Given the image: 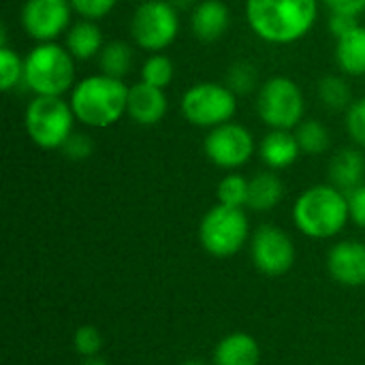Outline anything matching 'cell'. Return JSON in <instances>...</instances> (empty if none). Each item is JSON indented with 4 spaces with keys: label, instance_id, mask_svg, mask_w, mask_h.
Instances as JSON below:
<instances>
[{
    "label": "cell",
    "instance_id": "obj_1",
    "mask_svg": "<svg viewBox=\"0 0 365 365\" xmlns=\"http://www.w3.org/2000/svg\"><path fill=\"white\" fill-rule=\"evenodd\" d=\"M319 0H246L250 30L265 43L291 45L317 24Z\"/></svg>",
    "mask_w": 365,
    "mask_h": 365
},
{
    "label": "cell",
    "instance_id": "obj_2",
    "mask_svg": "<svg viewBox=\"0 0 365 365\" xmlns=\"http://www.w3.org/2000/svg\"><path fill=\"white\" fill-rule=\"evenodd\" d=\"M75 118L90 128H109L126 113L128 88L109 75H90L71 90Z\"/></svg>",
    "mask_w": 365,
    "mask_h": 365
},
{
    "label": "cell",
    "instance_id": "obj_3",
    "mask_svg": "<svg viewBox=\"0 0 365 365\" xmlns=\"http://www.w3.org/2000/svg\"><path fill=\"white\" fill-rule=\"evenodd\" d=\"M293 220L312 240L336 237L351 220L349 197L334 184H317L297 197Z\"/></svg>",
    "mask_w": 365,
    "mask_h": 365
},
{
    "label": "cell",
    "instance_id": "obj_4",
    "mask_svg": "<svg viewBox=\"0 0 365 365\" xmlns=\"http://www.w3.org/2000/svg\"><path fill=\"white\" fill-rule=\"evenodd\" d=\"M24 83L36 96H62L75 88V58L58 43H38L24 60Z\"/></svg>",
    "mask_w": 365,
    "mask_h": 365
},
{
    "label": "cell",
    "instance_id": "obj_5",
    "mask_svg": "<svg viewBox=\"0 0 365 365\" xmlns=\"http://www.w3.org/2000/svg\"><path fill=\"white\" fill-rule=\"evenodd\" d=\"M75 120L71 103L62 96H36L26 107L24 115L28 137L43 150H62L73 135Z\"/></svg>",
    "mask_w": 365,
    "mask_h": 365
},
{
    "label": "cell",
    "instance_id": "obj_6",
    "mask_svg": "<svg viewBox=\"0 0 365 365\" xmlns=\"http://www.w3.org/2000/svg\"><path fill=\"white\" fill-rule=\"evenodd\" d=\"M250 235L248 216L242 207L214 205L199 225V240L205 252L218 259L237 255Z\"/></svg>",
    "mask_w": 365,
    "mask_h": 365
},
{
    "label": "cell",
    "instance_id": "obj_7",
    "mask_svg": "<svg viewBox=\"0 0 365 365\" xmlns=\"http://www.w3.org/2000/svg\"><path fill=\"white\" fill-rule=\"evenodd\" d=\"M180 109L190 124L216 128L233 120L237 111V94L227 83L199 81L184 92Z\"/></svg>",
    "mask_w": 365,
    "mask_h": 365
},
{
    "label": "cell",
    "instance_id": "obj_8",
    "mask_svg": "<svg viewBox=\"0 0 365 365\" xmlns=\"http://www.w3.org/2000/svg\"><path fill=\"white\" fill-rule=\"evenodd\" d=\"M259 118L269 128L291 130L304 120L306 101L302 88L291 77H272L267 79L257 94Z\"/></svg>",
    "mask_w": 365,
    "mask_h": 365
},
{
    "label": "cell",
    "instance_id": "obj_9",
    "mask_svg": "<svg viewBox=\"0 0 365 365\" xmlns=\"http://www.w3.org/2000/svg\"><path fill=\"white\" fill-rule=\"evenodd\" d=\"M178 32H180L178 9L169 0L139 2L130 21V34L141 49L160 53L175 41Z\"/></svg>",
    "mask_w": 365,
    "mask_h": 365
},
{
    "label": "cell",
    "instance_id": "obj_10",
    "mask_svg": "<svg viewBox=\"0 0 365 365\" xmlns=\"http://www.w3.org/2000/svg\"><path fill=\"white\" fill-rule=\"evenodd\" d=\"M203 150L216 167L240 169L255 154V137L246 126L227 122L216 128H210Z\"/></svg>",
    "mask_w": 365,
    "mask_h": 365
},
{
    "label": "cell",
    "instance_id": "obj_11",
    "mask_svg": "<svg viewBox=\"0 0 365 365\" xmlns=\"http://www.w3.org/2000/svg\"><path fill=\"white\" fill-rule=\"evenodd\" d=\"M250 257L261 274L284 276L295 263V244L280 227L263 225L250 240Z\"/></svg>",
    "mask_w": 365,
    "mask_h": 365
},
{
    "label": "cell",
    "instance_id": "obj_12",
    "mask_svg": "<svg viewBox=\"0 0 365 365\" xmlns=\"http://www.w3.org/2000/svg\"><path fill=\"white\" fill-rule=\"evenodd\" d=\"M73 6L68 0H26L21 9V26L26 34L38 43H53L71 28Z\"/></svg>",
    "mask_w": 365,
    "mask_h": 365
},
{
    "label": "cell",
    "instance_id": "obj_13",
    "mask_svg": "<svg viewBox=\"0 0 365 365\" xmlns=\"http://www.w3.org/2000/svg\"><path fill=\"white\" fill-rule=\"evenodd\" d=\"M327 269L331 278L344 287L365 284V244L346 240L336 244L327 255Z\"/></svg>",
    "mask_w": 365,
    "mask_h": 365
},
{
    "label": "cell",
    "instance_id": "obj_14",
    "mask_svg": "<svg viewBox=\"0 0 365 365\" xmlns=\"http://www.w3.org/2000/svg\"><path fill=\"white\" fill-rule=\"evenodd\" d=\"M167 94L163 88L150 86L145 81H139L128 88V103H126V115L141 124V126H154L158 124L167 113Z\"/></svg>",
    "mask_w": 365,
    "mask_h": 365
},
{
    "label": "cell",
    "instance_id": "obj_15",
    "mask_svg": "<svg viewBox=\"0 0 365 365\" xmlns=\"http://www.w3.org/2000/svg\"><path fill=\"white\" fill-rule=\"evenodd\" d=\"M231 24V11L222 0H201L190 15L192 34L203 43L222 38Z\"/></svg>",
    "mask_w": 365,
    "mask_h": 365
},
{
    "label": "cell",
    "instance_id": "obj_16",
    "mask_svg": "<svg viewBox=\"0 0 365 365\" xmlns=\"http://www.w3.org/2000/svg\"><path fill=\"white\" fill-rule=\"evenodd\" d=\"M259 154L272 171H278V169L291 167L299 158L302 148L297 143L295 133L282 130V128H272L263 137V141L259 145Z\"/></svg>",
    "mask_w": 365,
    "mask_h": 365
},
{
    "label": "cell",
    "instance_id": "obj_17",
    "mask_svg": "<svg viewBox=\"0 0 365 365\" xmlns=\"http://www.w3.org/2000/svg\"><path fill=\"white\" fill-rule=\"evenodd\" d=\"M259 342L244 331L229 334L214 349V365H259Z\"/></svg>",
    "mask_w": 365,
    "mask_h": 365
},
{
    "label": "cell",
    "instance_id": "obj_18",
    "mask_svg": "<svg viewBox=\"0 0 365 365\" xmlns=\"http://www.w3.org/2000/svg\"><path fill=\"white\" fill-rule=\"evenodd\" d=\"M329 180L336 188H340L344 195L353 192L365 184V156L359 150H342L331 158L329 165Z\"/></svg>",
    "mask_w": 365,
    "mask_h": 365
},
{
    "label": "cell",
    "instance_id": "obj_19",
    "mask_svg": "<svg viewBox=\"0 0 365 365\" xmlns=\"http://www.w3.org/2000/svg\"><path fill=\"white\" fill-rule=\"evenodd\" d=\"M103 47V32L92 19H81L66 32V49L75 60H90L98 56Z\"/></svg>",
    "mask_w": 365,
    "mask_h": 365
},
{
    "label": "cell",
    "instance_id": "obj_20",
    "mask_svg": "<svg viewBox=\"0 0 365 365\" xmlns=\"http://www.w3.org/2000/svg\"><path fill=\"white\" fill-rule=\"evenodd\" d=\"M336 62L346 75H365V26L336 38Z\"/></svg>",
    "mask_w": 365,
    "mask_h": 365
},
{
    "label": "cell",
    "instance_id": "obj_21",
    "mask_svg": "<svg viewBox=\"0 0 365 365\" xmlns=\"http://www.w3.org/2000/svg\"><path fill=\"white\" fill-rule=\"evenodd\" d=\"M284 197V184L274 171L257 173L248 186V207L255 212L274 210Z\"/></svg>",
    "mask_w": 365,
    "mask_h": 365
},
{
    "label": "cell",
    "instance_id": "obj_22",
    "mask_svg": "<svg viewBox=\"0 0 365 365\" xmlns=\"http://www.w3.org/2000/svg\"><path fill=\"white\" fill-rule=\"evenodd\" d=\"M133 60H135L133 47L128 43H124V41H111L98 53L101 73L109 75V77H115V79H122L124 75L130 73Z\"/></svg>",
    "mask_w": 365,
    "mask_h": 365
},
{
    "label": "cell",
    "instance_id": "obj_23",
    "mask_svg": "<svg viewBox=\"0 0 365 365\" xmlns=\"http://www.w3.org/2000/svg\"><path fill=\"white\" fill-rule=\"evenodd\" d=\"M295 137H297L302 152L310 156L323 154L329 148V130L319 120H302L297 124Z\"/></svg>",
    "mask_w": 365,
    "mask_h": 365
},
{
    "label": "cell",
    "instance_id": "obj_24",
    "mask_svg": "<svg viewBox=\"0 0 365 365\" xmlns=\"http://www.w3.org/2000/svg\"><path fill=\"white\" fill-rule=\"evenodd\" d=\"M319 98L331 111H342L351 107V88L342 77L327 75L319 81Z\"/></svg>",
    "mask_w": 365,
    "mask_h": 365
},
{
    "label": "cell",
    "instance_id": "obj_25",
    "mask_svg": "<svg viewBox=\"0 0 365 365\" xmlns=\"http://www.w3.org/2000/svg\"><path fill=\"white\" fill-rule=\"evenodd\" d=\"M248 186H250V180H246L240 173H229L218 184V190H216L218 203L244 210L248 205Z\"/></svg>",
    "mask_w": 365,
    "mask_h": 365
},
{
    "label": "cell",
    "instance_id": "obj_26",
    "mask_svg": "<svg viewBox=\"0 0 365 365\" xmlns=\"http://www.w3.org/2000/svg\"><path fill=\"white\" fill-rule=\"evenodd\" d=\"M173 75H175L173 62L165 53H152L141 66V81L163 90L173 81Z\"/></svg>",
    "mask_w": 365,
    "mask_h": 365
},
{
    "label": "cell",
    "instance_id": "obj_27",
    "mask_svg": "<svg viewBox=\"0 0 365 365\" xmlns=\"http://www.w3.org/2000/svg\"><path fill=\"white\" fill-rule=\"evenodd\" d=\"M0 81L2 90H13L24 81V60L9 45H0Z\"/></svg>",
    "mask_w": 365,
    "mask_h": 365
},
{
    "label": "cell",
    "instance_id": "obj_28",
    "mask_svg": "<svg viewBox=\"0 0 365 365\" xmlns=\"http://www.w3.org/2000/svg\"><path fill=\"white\" fill-rule=\"evenodd\" d=\"M257 81H259L257 66L250 64V62H246V60H240V62H235V64L229 68L227 86H229L235 94H250V92L257 88Z\"/></svg>",
    "mask_w": 365,
    "mask_h": 365
},
{
    "label": "cell",
    "instance_id": "obj_29",
    "mask_svg": "<svg viewBox=\"0 0 365 365\" xmlns=\"http://www.w3.org/2000/svg\"><path fill=\"white\" fill-rule=\"evenodd\" d=\"M73 344H75V351L83 359L98 357V353L103 349V334L94 325H81V327H77V331L73 336Z\"/></svg>",
    "mask_w": 365,
    "mask_h": 365
},
{
    "label": "cell",
    "instance_id": "obj_30",
    "mask_svg": "<svg viewBox=\"0 0 365 365\" xmlns=\"http://www.w3.org/2000/svg\"><path fill=\"white\" fill-rule=\"evenodd\" d=\"M346 130L357 145L365 148V98L353 101L346 109Z\"/></svg>",
    "mask_w": 365,
    "mask_h": 365
},
{
    "label": "cell",
    "instance_id": "obj_31",
    "mask_svg": "<svg viewBox=\"0 0 365 365\" xmlns=\"http://www.w3.org/2000/svg\"><path fill=\"white\" fill-rule=\"evenodd\" d=\"M73 11L81 15V19H101L113 11L118 0H68Z\"/></svg>",
    "mask_w": 365,
    "mask_h": 365
},
{
    "label": "cell",
    "instance_id": "obj_32",
    "mask_svg": "<svg viewBox=\"0 0 365 365\" xmlns=\"http://www.w3.org/2000/svg\"><path fill=\"white\" fill-rule=\"evenodd\" d=\"M94 152V143L88 135H81V133H73L66 143L62 145V154L71 160H83L88 158L90 154Z\"/></svg>",
    "mask_w": 365,
    "mask_h": 365
},
{
    "label": "cell",
    "instance_id": "obj_33",
    "mask_svg": "<svg viewBox=\"0 0 365 365\" xmlns=\"http://www.w3.org/2000/svg\"><path fill=\"white\" fill-rule=\"evenodd\" d=\"M349 197V212H351V220L365 229V184L359 188H355L353 192L346 195Z\"/></svg>",
    "mask_w": 365,
    "mask_h": 365
},
{
    "label": "cell",
    "instance_id": "obj_34",
    "mask_svg": "<svg viewBox=\"0 0 365 365\" xmlns=\"http://www.w3.org/2000/svg\"><path fill=\"white\" fill-rule=\"evenodd\" d=\"M359 26V19L353 15H342V13H331L329 15V30L336 38L349 34L351 30H355Z\"/></svg>",
    "mask_w": 365,
    "mask_h": 365
},
{
    "label": "cell",
    "instance_id": "obj_35",
    "mask_svg": "<svg viewBox=\"0 0 365 365\" xmlns=\"http://www.w3.org/2000/svg\"><path fill=\"white\" fill-rule=\"evenodd\" d=\"M325 4L331 13H342L353 17H359L365 11V0H325Z\"/></svg>",
    "mask_w": 365,
    "mask_h": 365
},
{
    "label": "cell",
    "instance_id": "obj_36",
    "mask_svg": "<svg viewBox=\"0 0 365 365\" xmlns=\"http://www.w3.org/2000/svg\"><path fill=\"white\" fill-rule=\"evenodd\" d=\"M178 11H188V9H195L201 0H169Z\"/></svg>",
    "mask_w": 365,
    "mask_h": 365
},
{
    "label": "cell",
    "instance_id": "obj_37",
    "mask_svg": "<svg viewBox=\"0 0 365 365\" xmlns=\"http://www.w3.org/2000/svg\"><path fill=\"white\" fill-rule=\"evenodd\" d=\"M81 365H109L105 359H101V357H90V359H83V364Z\"/></svg>",
    "mask_w": 365,
    "mask_h": 365
},
{
    "label": "cell",
    "instance_id": "obj_38",
    "mask_svg": "<svg viewBox=\"0 0 365 365\" xmlns=\"http://www.w3.org/2000/svg\"><path fill=\"white\" fill-rule=\"evenodd\" d=\"M182 365H205L203 361H199V359H188V361H184Z\"/></svg>",
    "mask_w": 365,
    "mask_h": 365
},
{
    "label": "cell",
    "instance_id": "obj_39",
    "mask_svg": "<svg viewBox=\"0 0 365 365\" xmlns=\"http://www.w3.org/2000/svg\"><path fill=\"white\" fill-rule=\"evenodd\" d=\"M139 2H145V0H139Z\"/></svg>",
    "mask_w": 365,
    "mask_h": 365
}]
</instances>
